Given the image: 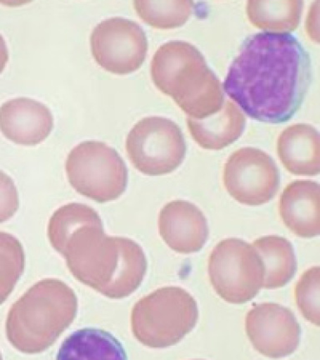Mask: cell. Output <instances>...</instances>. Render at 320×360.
<instances>
[{
  "label": "cell",
  "mask_w": 320,
  "mask_h": 360,
  "mask_svg": "<svg viewBox=\"0 0 320 360\" xmlns=\"http://www.w3.org/2000/svg\"><path fill=\"white\" fill-rule=\"evenodd\" d=\"M311 73L309 53L295 36L258 33L243 43L224 90L251 119L282 124L300 109Z\"/></svg>",
  "instance_id": "cell-1"
},
{
  "label": "cell",
  "mask_w": 320,
  "mask_h": 360,
  "mask_svg": "<svg viewBox=\"0 0 320 360\" xmlns=\"http://www.w3.org/2000/svg\"><path fill=\"white\" fill-rule=\"evenodd\" d=\"M48 236L76 280L108 298L132 295L146 276L147 259L141 245L128 238L107 236L91 207L78 202L60 207L49 220Z\"/></svg>",
  "instance_id": "cell-2"
},
{
  "label": "cell",
  "mask_w": 320,
  "mask_h": 360,
  "mask_svg": "<svg viewBox=\"0 0 320 360\" xmlns=\"http://www.w3.org/2000/svg\"><path fill=\"white\" fill-rule=\"evenodd\" d=\"M151 73L157 89L172 98L189 118H208L224 105L220 81L191 44L161 45L152 58Z\"/></svg>",
  "instance_id": "cell-3"
},
{
  "label": "cell",
  "mask_w": 320,
  "mask_h": 360,
  "mask_svg": "<svg viewBox=\"0 0 320 360\" xmlns=\"http://www.w3.org/2000/svg\"><path fill=\"white\" fill-rule=\"evenodd\" d=\"M77 311L74 290L57 278H45L13 304L6 321L8 340L22 353H42L74 322Z\"/></svg>",
  "instance_id": "cell-4"
},
{
  "label": "cell",
  "mask_w": 320,
  "mask_h": 360,
  "mask_svg": "<svg viewBox=\"0 0 320 360\" xmlns=\"http://www.w3.org/2000/svg\"><path fill=\"white\" fill-rule=\"evenodd\" d=\"M199 319L196 300L180 287H164L134 306V336L147 347L163 349L179 343L196 327Z\"/></svg>",
  "instance_id": "cell-5"
},
{
  "label": "cell",
  "mask_w": 320,
  "mask_h": 360,
  "mask_svg": "<svg viewBox=\"0 0 320 360\" xmlns=\"http://www.w3.org/2000/svg\"><path fill=\"white\" fill-rule=\"evenodd\" d=\"M65 168L72 187L98 202L119 199L127 188L124 161L103 142L80 143L68 155Z\"/></svg>",
  "instance_id": "cell-6"
},
{
  "label": "cell",
  "mask_w": 320,
  "mask_h": 360,
  "mask_svg": "<svg viewBox=\"0 0 320 360\" xmlns=\"http://www.w3.org/2000/svg\"><path fill=\"white\" fill-rule=\"evenodd\" d=\"M208 271L215 292L231 304L249 302L264 285V266L258 251L240 238H226L215 246Z\"/></svg>",
  "instance_id": "cell-7"
},
{
  "label": "cell",
  "mask_w": 320,
  "mask_h": 360,
  "mask_svg": "<svg viewBox=\"0 0 320 360\" xmlns=\"http://www.w3.org/2000/svg\"><path fill=\"white\" fill-rule=\"evenodd\" d=\"M125 146L135 169L151 176L172 173L181 165L187 151L179 125L159 116L139 120L130 130Z\"/></svg>",
  "instance_id": "cell-8"
},
{
  "label": "cell",
  "mask_w": 320,
  "mask_h": 360,
  "mask_svg": "<svg viewBox=\"0 0 320 360\" xmlns=\"http://www.w3.org/2000/svg\"><path fill=\"white\" fill-rule=\"evenodd\" d=\"M225 188L242 205L259 206L273 199L279 188L276 162L256 148H242L229 156L224 165Z\"/></svg>",
  "instance_id": "cell-9"
},
{
  "label": "cell",
  "mask_w": 320,
  "mask_h": 360,
  "mask_svg": "<svg viewBox=\"0 0 320 360\" xmlns=\"http://www.w3.org/2000/svg\"><path fill=\"white\" fill-rule=\"evenodd\" d=\"M92 55L103 69L128 75L143 65L147 56L146 32L136 22L115 17L98 24L90 35Z\"/></svg>",
  "instance_id": "cell-10"
},
{
  "label": "cell",
  "mask_w": 320,
  "mask_h": 360,
  "mask_svg": "<svg viewBox=\"0 0 320 360\" xmlns=\"http://www.w3.org/2000/svg\"><path fill=\"white\" fill-rule=\"evenodd\" d=\"M247 336L255 349L269 358L294 354L300 342V326L290 309L264 303L255 305L245 318Z\"/></svg>",
  "instance_id": "cell-11"
},
{
  "label": "cell",
  "mask_w": 320,
  "mask_h": 360,
  "mask_svg": "<svg viewBox=\"0 0 320 360\" xmlns=\"http://www.w3.org/2000/svg\"><path fill=\"white\" fill-rule=\"evenodd\" d=\"M158 225L165 244L179 254L196 253L208 240L205 216L196 205L187 201H172L165 205Z\"/></svg>",
  "instance_id": "cell-12"
},
{
  "label": "cell",
  "mask_w": 320,
  "mask_h": 360,
  "mask_svg": "<svg viewBox=\"0 0 320 360\" xmlns=\"http://www.w3.org/2000/svg\"><path fill=\"white\" fill-rule=\"evenodd\" d=\"M53 118L44 103L20 98L0 109V128L11 141L23 146H36L51 133Z\"/></svg>",
  "instance_id": "cell-13"
},
{
  "label": "cell",
  "mask_w": 320,
  "mask_h": 360,
  "mask_svg": "<svg viewBox=\"0 0 320 360\" xmlns=\"http://www.w3.org/2000/svg\"><path fill=\"white\" fill-rule=\"evenodd\" d=\"M279 210L283 224L297 236H319V184L310 180H296L290 183L282 193Z\"/></svg>",
  "instance_id": "cell-14"
},
{
  "label": "cell",
  "mask_w": 320,
  "mask_h": 360,
  "mask_svg": "<svg viewBox=\"0 0 320 360\" xmlns=\"http://www.w3.org/2000/svg\"><path fill=\"white\" fill-rule=\"evenodd\" d=\"M277 153L288 172L303 176L319 174V134L313 126L296 124L283 130L278 139Z\"/></svg>",
  "instance_id": "cell-15"
},
{
  "label": "cell",
  "mask_w": 320,
  "mask_h": 360,
  "mask_svg": "<svg viewBox=\"0 0 320 360\" xmlns=\"http://www.w3.org/2000/svg\"><path fill=\"white\" fill-rule=\"evenodd\" d=\"M191 136L198 145L210 150H220L232 145L245 128V117L231 101H224L216 114L203 120L187 119Z\"/></svg>",
  "instance_id": "cell-16"
},
{
  "label": "cell",
  "mask_w": 320,
  "mask_h": 360,
  "mask_svg": "<svg viewBox=\"0 0 320 360\" xmlns=\"http://www.w3.org/2000/svg\"><path fill=\"white\" fill-rule=\"evenodd\" d=\"M264 266V289L286 286L297 270L294 247L286 238L276 236L261 237L253 244Z\"/></svg>",
  "instance_id": "cell-17"
},
{
  "label": "cell",
  "mask_w": 320,
  "mask_h": 360,
  "mask_svg": "<svg viewBox=\"0 0 320 360\" xmlns=\"http://www.w3.org/2000/svg\"><path fill=\"white\" fill-rule=\"evenodd\" d=\"M304 2L299 0H267L248 2V18L256 28L266 32L288 34L298 28Z\"/></svg>",
  "instance_id": "cell-18"
},
{
  "label": "cell",
  "mask_w": 320,
  "mask_h": 360,
  "mask_svg": "<svg viewBox=\"0 0 320 360\" xmlns=\"http://www.w3.org/2000/svg\"><path fill=\"white\" fill-rule=\"evenodd\" d=\"M123 348L110 333L84 328L62 345L58 359H125Z\"/></svg>",
  "instance_id": "cell-19"
},
{
  "label": "cell",
  "mask_w": 320,
  "mask_h": 360,
  "mask_svg": "<svg viewBox=\"0 0 320 360\" xmlns=\"http://www.w3.org/2000/svg\"><path fill=\"white\" fill-rule=\"evenodd\" d=\"M135 11L146 24L156 29L170 30L182 26L192 15L195 3L186 0L134 1Z\"/></svg>",
  "instance_id": "cell-20"
},
{
  "label": "cell",
  "mask_w": 320,
  "mask_h": 360,
  "mask_svg": "<svg viewBox=\"0 0 320 360\" xmlns=\"http://www.w3.org/2000/svg\"><path fill=\"white\" fill-rule=\"evenodd\" d=\"M25 266V251L20 242L10 233L0 232V305L15 289Z\"/></svg>",
  "instance_id": "cell-21"
},
{
  "label": "cell",
  "mask_w": 320,
  "mask_h": 360,
  "mask_svg": "<svg viewBox=\"0 0 320 360\" xmlns=\"http://www.w3.org/2000/svg\"><path fill=\"white\" fill-rule=\"evenodd\" d=\"M320 269L312 267L302 274L295 287V300L303 316L319 326Z\"/></svg>",
  "instance_id": "cell-22"
},
{
  "label": "cell",
  "mask_w": 320,
  "mask_h": 360,
  "mask_svg": "<svg viewBox=\"0 0 320 360\" xmlns=\"http://www.w3.org/2000/svg\"><path fill=\"white\" fill-rule=\"evenodd\" d=\"M19 206V195L15 184L0 171V223L12 218Z\"/></svg>",
  "instance_id": "cell-23"
},
{
  "label": "cell",
  "mask_w": 320,
  "mask_h": 360,
  "mask_svg": "<svg viewBox=\"0 0 320 360\" xmlns=\"http://www.w3.org/2000/svg\"><path fill=\"white\" fill-rule=\"evenodd\" d=\"M1 358H2V357H1V352H0V359H1Z\"/></svg>",
  "instance_id": "cell-24"
}]
</instances>
